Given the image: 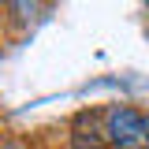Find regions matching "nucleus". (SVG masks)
I'll return each instance as SVG.
<instances>
[{
    "label": "nucleus",
    "instance_id": "f257e3e1",
    "mask_svg": "<svg viewBox=\"0 0 149 149\" xmlns=\"http://www.w3.org/2000/svg\"><path fill=\"white\" fill-rule=\"evenodd\" d=\"M101 130L112 149H149V116L127 104H116L101 116Z\"/></svg>",
    "mask_w": 149,
    "mask_h": 149
},
{
    "label": "nucleus",
    "instance_id": "f03ea898",
    "mask_svg": "<svg viewBox=\"0 0 149 149\" xmlns=\"http://www.w3.org/2000/svg\"><path fill=\"white\" fill-rule=\"evenodd\" d=\"M71 142H74V149H112L108 138H104V130H97V119L93 116H78Z\"/></svg>",
    "mask_w": 149,
    "mask_h": 149
}]
</instances>
